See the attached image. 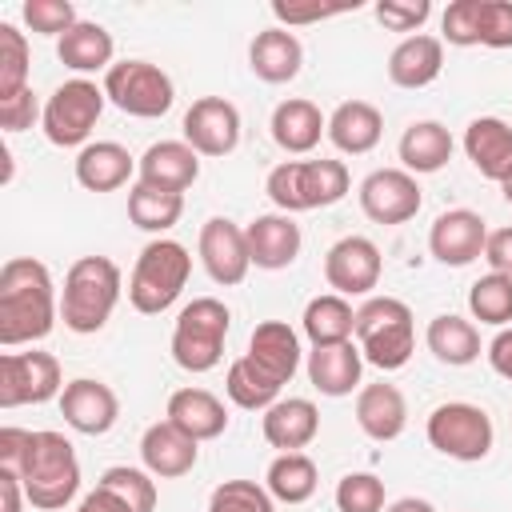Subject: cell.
I'll return each mask as SVG.
<instances>
[{
  "label": "cell",
  "mask_w": 512,
  "mask_h": 512,
  "mask_svg": "<svg viewBox=\"0 0 512 512\" xmlns=\"http://www.w3.org/2000/svg\"><path fill=\"white\" fill-rule=\"evenodd\" d=\"M60 304L48 264L32 256H12L0 268V344H36L56 328Z\"/></svg>",
  "instance_id": "1"
},
{
  "label": "cell",
  "mask_w": 512,
  "mask_h": 512,
  "mask_svg": "<svg viewBox=\"0 0 512 512\" xmlns=\"http://www.w3.org/2000/svg\"><path fill=\"white\" fill-rule=\"evenodd\" d=\"M16 476H20L24 496H28L32 508H40V512L68 508L80 492V460H76L72 440L64 432H48V428L32 432Z\"/></svg>",
  "instance_id": "2"
},
{
  "label": "cell",
  "mask_w": 512,
  "mask_h": 512,
  "mask_svg": "<svg viewBox=\"0 0 512 512\" xmlns=\"http://www.w3.org/2000/svg\"><path fill=\"white\" fill-rule=\"evenodd\" d=\"M124 280H120V264L108 256H80L68 272H64V292H60V320L64 328H72L76 336H92L100 332L116 304H120Z\"/></svg>",
  "instance_id": "3"
},
{
  "label": "cell",
  "mask_w": 512,
  "mask_h": 512,
  "mask_svg": "<svg viewBox=\"0 0 512 512\" xmlns=\"http://www.w3.org/2000/svg\"><path fill=\"white\" fill-rule=\"evenodd\" d=\"M348 188H352V176H348L344 160H284L264 180L268 200L284 216L332 208L348 196Z\"/></svg>",
  "instance_id": "4"
},
{
  "label": "cell",
  "mask_w": 512,
  "mask_h": 512,
  "mask_svg": "<svg viewBox=\"0 0 512 512\" xmlns=\"http://www.w3.org/2000/svg\"><path fill=\"white\" fill-rule=\"evenodd\" d=\"M192 276V256L180 240H168V236H156L140 248L136 256V268L128 276V304L140 312V316H160L168 312L184 284Z\"/></svg>",
  "instance_id": "5"
},
{
  "label": "cell",
  "mask_w": 512,
  "mask_h": 512,
  "mask_svg": "<svg viewBox=\"0 0 512 512\" xmlns=\"http://www.w3.org/2000/svg\"><path fill=\"white\" fill-rule=\"evenodd\" d=\"M356 348L380 372H396L416 352V320L412 308L396 296H368L356 308Z\"/></svg>",
  "instance_id": "6"
},
{
  "label": "cell",
  "mask_w": 512,
  "mask_h": 512,
  "mask_svg": "<svg viewBox=\"0 0 512 512\" xmlns=\"http://www.w3.org/2000/svg\"><path fill=\"white\" fill-rule=\"evenodd\" d=\"M232 328V312L216 296H196L192 304L180 308L176 328H172V360L184 372H212L224 360V340Z\"/></svg>",
  "instance_id": "7"
},
{
  "label": "cell",
  "mask_w": 512,
  "mask_h": 512,
  "mask_svg": "<svg viewBox=\"0 0 512 512\" xmlns=\"http://www.w3.org/2000/svg\"><path fill=\"white\" fill-rule=\"evenodd\" d=\"M424 436H428V444H432L440 456L460 460V464L484 460V456L492 452V444H496L492 416H488L480 404H468V400L436 404V408L428 412Z\"/></svg>",
  "instance_id": "8"
},
{
  "label": "cell",
  "mask_w": 512,
  "mask_h": 512,
  "mask_svg": "<svg viewBox=\"0 0 512 512\" xmlns=\"http://www.w3.org/2000/svg\"><path fill=\"white\" fill-rule=\"evenodd\" d=\"M104 104H108L104 84H92L88 76L64 80V84L44 100V120H40V128H44L48 144H56V148H84V144H92L88 136H92V128H96Z\"/></svg>",
  "instance_id": "9"
},
{
  "label": "cell",
  "mask_w": 512,
  "mask_h": 512,
  "mask_svg": "<svg viewBox=\"0 0 512 512\" xmlns=\"http://www.w3.org/2000/svg\"><path fill=\"white\" fill-rule=\"evenodd\" d=\"M104 96L124 116L156 120V116H164L172 108L176 84H172V76L160 64H148V60H116L104 72Z\"/></svg>",
  "instance_id": "10"
},
{
  "label": "cell",
  "mask_w": 512,
  "mask_h": 512,
  "mask_svg": "<svg viewBox=\"0 0 512 512\" xmlns=\"http://www.w3.org/2000/svg\"><path fill=\"white\" fill-rule=\"evenodd\" d=\"M64 372L52 352H4L0 356V408L60 400Z\"/></svg>",
  "instance_id": "11"
},
{
  "label": "cell",
  "mask_w": 512,
  "mask_h": 512,
  "mask_svg": "<svg viewBox=\"0 0 512 512\" xmlns=\"http://www.w3.org/2000/svg\"><path fill=\"white\" fill-rule=\"evenodd\" d=\"M360 212L372 220V224H408L420 204H424V192L416 184L412 172L404 168H376L360 180Z\"/></svg>",
  "instance_id": "12"
},
{
  "label": "cell",
  "mask_w": 512,
  "mask_h": 512,
  "mask_svg": "<svg viewBox=\"0 0 512 512\" xmlns=\"http://www.w3.org/2000/svg\"><path fill=\"white\" fill-rule=\"evenodd\" d=\"M384 256L368 236H340L324 252V280L336 296H368L380 284Z\"/></svg>",
  "instance_id": "13"
},
{
  "label": "cell",
  "mask_w": 512,
  "mask_h": 512,
  "mask_svg": "<svg viewBox=\"0 0 512 512\" xmlns=\"http://www.w3.org/2000/svg\"><path fill=\"white\" fill-rule=\"evenodd\" d=\"M196 252H200V264L204 272L212 276V284H244L248 268H252V256H248V240H244V228L228 216H212L204 220L200 228V240H196Z\"/></svg>",
  "instance_id": "14"
},
{
  "label": "cell",
  "mask_w": 512,
  "mask_h": 512,
  "mask_svg": "<svg viewBox=\"0 0 512 512\" xmlns=\"http://www.w3.org/2000/svg\"><path fill=\"white\" fill-rule=\"evenodd\" d=\"M184 144H192L200 156H228L240 144V112L224 96H200L184 112Z\"/></svg>",
  "instance_id": "15"
},
{
  "label": "cell",
  "mask_w": 512,
  "mask_h": 512,
  "mask_svg": "<svg viewBox=\"0 0 512 512\" xmlns=\"http://www.w3.org/2000/svg\"><path fill=\"white\" fill-rule=\"evenodd\" d=\"M484 244H488V224L472 208H448L428 228V252L448 268H464L480 260Z\"/></svg>",
  "instance_id": "16"
},
{
  "label": "cell",
  "mask_w": 512,
  "mask_h": 512,
  "mask_svg": "<svg viewBox=\"0 0 512 512\" xmlns=\"http://www.w3.org/2000/svg\"><path fill=\"white\" fill-rule=\"evenodd\" d=\"M60 416H64L68 428H76L84 436H104L120 420V400L104 380L76 376L60 392Z\"/></svg>",
  "instance_id": "17"
},
{
  "label": "cell",
  "mask_w": 512,
  "mask_h": 512,
  "mask_svg": "<svg viewBox=\"0 0 512 512\" xmlns=\"http://www.w3.org/2000/svg\"><path fill=\"white\" fill-rule=\"evenodd\" d=\"M140 460L152 476L160 480H176L188 476L200 460V440H192L188 432H180L172 420H156L144 428L140 436Z\"/></svg>",
  "instance_id": "18"
},
{
  "label": "cell",
  "mask_w": 512,
  "mask_h": 512,
  "mask_svg": "<svg viewBox=\"0 0 512 512\" xmlns=\"http://www.w3.org/2000/svg\"><path fill=\"white\" fill-rule=\"evenodd\" d=\"M464 156L484 180L508 184L512 180V124L500 116H476L464 128Z\"/></svg>",
  "instance_id": "19"
},
{
  "label": "cell",
  "mask_w": 512,
  "mask_h": 512,
  "mask_svg": "<svg viewBox=\"0 0 512 512\" xmlns=\"http://www.w3.org/2000/svg\"><path fill=\"white\" fill-rule=\"evenodd\" d=\"M136 180L164 192H184L200 180V152L184 140H156L144 148L136 164Z\"/></svg>",
  "instance_id": "20"
},
{
  "label": "cell",
  "mask_w": 512,
  "mask_h": 512,
  "mask_svg": "<svg viewBox=\"0 0 512 512\" xmlns=\"http://www.w3.org/2000/svg\"><path fill=\"white\" fill-rule=\"evenodd\" d=\"M244 240H248V256H252V268H264V272H280L288 268L296 256H300V224L284 212H264L256 216L248 228H244Z\"/></svg>",
  "instance_id": "21"
},
{
  "label": "cell",
  "mask_w": 512,
  "mask_h": 512,
  "mask_svg": "<svg viewBox=\"0 0 512 512\" xmlns=\"http://www.w3.org/2000/svg\"><path fill=\"white\" fill-rule=\"evenodd\" d=\"M264 376H272L280 388L296 376V368H300V336H296V328H288L284 320H264V324H256L252 328V336H248V352H244Z\"/></svg>",
  "instance_id": "22"
},
{
  "label": "cell",
  "mask_w": 512,
  "mask_h": 512,
  "mask_svg": "<svg viewBox=\"0 0 512 512\" xmlns=\"http://www.w3.org/2000/svg\"><path fill=\"white\" fill-rule=\"evenodd\" d=\"M300 64H304V44L296 40V32L288 28H264L252 36L248 44V68L256 80L264 84H288L300 76Z\"/></svg>",
  "instance_id": "23"
},
{
  "label": "cell",
  "mask_w": 512,
  "mask_h": 512,
  "mask_svg": "<svg viewBox=\"0 0 512 512\" xmlns=\"http://www.w3.org/2000/svg\"><path fill=\"white\" fill-rule=\"evenodd\" d=\"M440 72H444V40L440 36L416 32V36H404L388 52V80L396 88H408V92L428 88Z\"/></svg>",
  "instance_id": "24"
},
{
  "label": "cell",
  "mask_w": 512,
  "mask_h": 512,
  "mask_svg": "<svg viewBox=\"0 0 512 512\" xmlns=\"http://www.w3.org/2000/svg\"><path fill=\"white\" fill-rule=\"evenodd\" d=\"M356 424L368 440L388 444L408 428V400L396 384H364L356 392Z\"/></svg>",
  "instance_id": "25"
},
{
  "label": "cell",
  "mask_w": 512,
  "mask_h": 512,
  "mask_svg": "<svg viewBox=\"0 0 512 512\" xmlns=\"http://www.w3.org/2000/svg\"><path fill=\"white\" fill-rule=\"evenodd\" d=\"M268 128H272L276 148H284L288 156H304V152H312L320 144V136H328V116L312 100L292 96V100H280L272 108Z\"/></svg>",
  "instance_id": "26"
},
{
  "label": "cell",
  "mask_w": 512,
  "mask_h": 512,
  "mask_svg": "<svg viewBox=\"0 0 512 512\" xmlns=\"http://www.w3.org/2000/svg\"><path fill=\"white\" fill-rule=\"evenodd\" d=\"M136 156L116 144V140H96V144H84L76 152V184L88 188V192H116L132 180L136 172Z\"/></svg>",
  "instance_id": "27"
},
{
  "label": "cell",
  "mask_w": 512,
  "mask_h": 512,
  "mask_svg": "<svg viewBox=\"0 0 512 512\" xmlns=\"http://www.w3.org/2000/svg\"><path fill=\"white\" fill-rule=\"evenodd\" d=\"M164 420H172L180 432H188L192 440H216L228 428V408L220 396H212L208 388H176L168 396Z\"/></svg>",
  "instance_id": "28"
},
{
  "label": "cell",
  "mask_w": 512,
  "mask_h": 512,
  "mask_svg": "<svg viewBox=\"0 0 512 512\" xmlns=\"http://www.w3.org/2000/svg\"><path fill=\"white\" fill-rule=\"evenodd\" d=\"M260 432H264V440H268L272 448H280V452H300V448H308V444L316 440V432H320V412H316L312 400L288 396V400H276V404L264 412Z\"/></svg>",
  "instance_id": "29"
},
{
  "label": "cell",
  "mask_w": 512,
  "mask_h": 512,
  "mask_svg": "<svg viewBox=\"0 0 512 512\" xmlns=\"http://www.w3.org/2000/svg\"><path fill=\"white\" fill-rule=\"evenodd\" d=\"M384 136V116L376 104L368 100H344L332 108L328 116V140L344 152V156H364L380 144Z\"/></svg>",
  "instance_id": "30"
},
{
  "label": "cell",
  "mask_w": 512,
  "mask_h": 512,
  "mask_svg": "<svg viewBox=\"0 0 512 512\" xmlns=\"http://www.w3.org/2000/svg\"><path fill=\"white\" fill-rule=\"evenodd\" d=\"M56 56L64 68H72L76 76H88V72H108L116 60V40L104 24L96 20H80L76 28H68L60 40H56Z\"/></svg>",
  "instance_id": "31"
},
{
  "label": "cell",
  "mask_w": 512,
  "mask_h": 512,
  "mask_svg": "<svg viewBox=\"0 0 512 512\" xmlns=\"http://www.w3.org/2000/svg\"><path fill=\"white\" fill-rule=\"evenodd\" d=\"M364 356L352 340L344 344H320L308 352V380L320 396H348L360 384Z\"/></svg>",
  "instance_id": "32"
},
{
  "label": "cell",
  "mask_w": 512,
  "mask_h": 512,
  "mask_svg": "<svg viewBox=\"0 0 512 512\" xmlns=\"http://www.w3.org/2000/svg\"><path fill=\"white\" fill-rule=\"evenodd\" d=\"M452 132L440 124V120H412L396 144L400 152V164L404 172L412 176H428V172H440L448 160H452Z\"/></svg>",
  "instance_id": "33"
},
{
  "label": "cell",
  "mask_w": 512,
  "mask_h": 512,
  "mask_svg": "<svg viewBox=\"0 0 512 512\" xmlns=\"http://www.w3.org/2000/svg\"><path fill=\"white\" fill-rule=\"evenodd\" d=\"M424 344L448 368H464V364H472L480 356V332H476V324L464 320V316H456V312L432 316L428 320V332H424Z\"/></svg>",
  "instance_id": "34"
},
{
  "label": "cell",
  "mask_w": 512,
  "mask_h": 512,
  "mask_svg": "<svg viewBox=\"0 0 512 512\" xmlns=\"http://www.w3.org/2000/svg\"><path fill=\"white\" fill-rule=\"evenodd\" d=\"M304 336L312 340V348L320 344H344L356 336V308L348 304V296H336V292H324V296H312L304 304Z\"/></svg>",
  "instance_id": "35"
},
{
  "label": "cell",
  "mask_w": 512,
  "mask_h": 512,
  "mask_svg": "<svg viewBox=\"0 0 512 512\" xmlns=\"http://www.w3.org/2000/svg\"><path fill=\"white\" fill-rule=\"evenodd\" d=\"M316 484H320V472H316V460L308 452H280L268 464V476H264V488L280 504H304V500H312L316 496Z\"/></svg>",
  "instance_id": "36"
},
{
  "label": "cell",
  "mask_w": 512,
  "mask_h": 512,
  "mask_svg": "<svg viewBox=\"0 0 512 512\" xmlns=\"http://www.w3.org/2000/svg\"><path fill=\"white\" fill-rule=\"evenodd\" d=\"M184 216V192H164V188H152V184H132L128 188V220L140 228V232H168L176 228Z\"/></svg>",
  "instance_id": "37"
},
{
  "label": "cell",
  "mask_w": 512,
  "mask_h": 512,
  "mask_svg": "<svg viewBox=\"0 0 512 512\" xmlns=\"http://www.w3.org/2000/svg\"><path fill=\"white\" fill-rule=\"evenodd\" d=\"M224 392L236 408L244 412H268L276 400H280V384L272 376H264L248 356L232 360L228 364V376H224Z\"/></svg>",
  "instance_id": "38"
},
{
  "label": "cell",
  "mask_w": 512,
  "mask_h": 512,
  "mask_svg": "<svg viewBox=\"0 0 512 512\" xmlns=\"http://www.w3.org/2000/svg\"><path fill=\"white\" fill-rule=\"evenodd\" d=\"M468 312H472V320H480V324L508 328V324H512V280L500 276V272L480 276V280L468 288Z\"/></svg>",
  "instance_id": "39"
},
{
  "label": "cell",
  "mask_w": 512,
  "mask_h": 512,
  "mask_svg": "<svg viewBox=\"0 0 512 512\" xmlns=\"http://www.w3.org/2000/svg\"><path fill=\"white\" fill-rule=\"evenodd\" d=\"M100 488L116 492L132 512H156V480L148 468H128V464H112L100 472L96 480Z\"/></svg>",
  "instance_id": "40"
},
{
  "label": "cell",
  "mask_w": 512,
  "mask_h": 512,
  "mask_svg": "<svg viewBox=\"0 0 512 512\" xmlns=\"http://www.w3.org/2000/svg\"><path fill=\"white\" fill-rule=\"evenodd\" d=\"M28 64H32V56H28L24 32L16 24H0V100L32 88L28 84Z\"/></svg>",
  "instance_id": "41"
},
{
  "label": "cell",
  "mask_w": 512,
  "mask_h": 512,
  "mask_svg": "<svg viewBox=\"0 0 512 512\" xmlns=\"http://www.w3.org/2000/svg\"><path fill=\"white\" fill-rule=\"evenodd\" d=\"M208 512H276V500L256 480H224L212 488Z\"/></svg>",
  "instance_id": "42"
},
{
  "label": "cell",
  "mask_w": 512,
  "mask_h": 512,
  "mask_svg": "<svg viewBox=\"0 0 512 512\" xmlns=\"http://www.w3.org/2000/svg\"><path fill=\"white\" fill-rule=\"evenodd\" d=\"M340 512H384V480L372 472H348L336 484Z\"/></svg>",
  "instance_id": "43"
},
{
  "label": "cell",
  "mask_w": 512,
  "mask_h": 512,
  "mask_svg": "<svg viewBox=\"0 0 512 512\" xmlns=\"http://www.w3.org/2000/svg\"><path fill=\"white\" fill-rule=\"evenodd\" d=\"M20 16H24V24H28L32 32L56 36V40H60L68 28L80 24V16H76V8H72L68 0H24Z\"/></svg>",
  "instance_id": "44"
},
{
  "label": "cell",
  "mask_w": 512,
  "mask_h": 512,
  "mask_svg": "<svg viewBox=\"0 0 512 512\" xmlns=\"http://www.w3.org/2000/svg\"><path fill=\"white\" fill-rule=\"evenodd\" d=\"M440 40H448L452 48L480 44V0H452L440 16Z\"/></svg>",
  "instance_id": "45"
},
{
  "label": "cell",
  "mask_w": 512,
  "mask_h": 512,
  "mask_svg": "<svg viewBox=\"0 0 512 512\" xmlns=\"http://www.w3.org/2000/svg\"><path fill=\"white\" fill-rule=\"evenodd\" d=\"M376 20L388 28V32H408L416 36L424 28V20L432 16V4L428 0H380L376 8Z\"/></svg>",
  "instance_id": "46"
},
{
  "label": "cell",
  "mask_w": 512,
  "mask_h": 512,
  "mask_svg": "<svg viewBox=\"0 0 512 512\" xmlns=\"http://www.w3.org/2000/svg\"><path fill=\"white\" fill-rule=\"evenodd\" d=\"M480 44L512 48V0H480Z\"/></svg>",
  "instance_id": "47"
},
{
  "label": "cell",
  "mask_w": 512,
  "mask_h": 512,
  "mask_svg": "<svg viewBox=\"0 0 512 512\" xmlns=\"http://www.w3.org/2000/svg\"><path fill=\"white\" fill-rule=\"evenodd\" d=\"M36 120H44V108H40V100H36V92H32V88H24V92H16V96L0 100V128H4L8 136H12V132L32 128Z\"/></svg>",
  "instance_id": "48"
},
{
  "label": "cell",
  "mask_w": 512,
  "mask_h": 512,
  "mask_svg": "<svg viewBox=\"0 0 512 512\" xmlns=\"http://www.w3.org/2000/svg\"><path fill=\"white\" fill-rule=\"evenodd\" d=\"M340 12H348V4H284V0L272 4V16L280 20V28L316 24V20H328V16H340Z\"/></svg>",
  "instance_id": "49"
},
{
  "label": "cell",
  "mask_w": 512,
  "mask_h": 512,
  "mask_svg": "<svg viewBox=\"0 0 512 512\" xmlns=\"http://www.w3.org/2000/svg\"><path fill=\"white\" fill-rule=\"evenodd\" d=\"M484 260H488L492 272H500V276L512 280V228H496V232H488Z\"/></svg>",
  "instance_id": "50"
},
{
  "label": "cell",
  "mask_w": 512,
  "mask_h": 512,
  "mask_svg": "<svg viewBox=\"0 0 512 512\" xmlns=\"http://www.w3.org/2000/svg\"><path fill=\"white\" fill-rule=\"evenodd\" d=\"M28 440H32V432L28 428H0V468H20V460H24V452H28Z\"/></svg>",
  "instance_id": "51"
},
{
  "label": "cell",
  "mask_w": 512,
  "mask_h": 512,
  "mask_svg": "<svg viewBox=\"0 0 512 512\" xmlns=\"http://www.w3.org/2000/svg\"><path fill=\"white\" fill-rule=\"evenodd\" d=\"M488 364H492L496 376H504V380L512 384V324L492 336V344H488Z\"/></svg>",
  "instance_id": "52"
},
{
  "label": "cell",
  "mask_w": 512,
  "mask_h": 512,
  "mask_svg": "<svg viewBox=\"0 0 512 512\" xmlns=\"http://www.w3.org/2000/svg\"><path fill=\"white\" fill-rule=\"evenodd\" d=\"M24 484L12 468H0V512H24Z\"/></svg>",
  "instance_id": "53"
},
{
  "label": "cell",
  "mask_w": 512,
  "mask_h": 512,
  "mask_svg": "<svg viewBox=\"0 0 512 512\" xmlns=\"http://www.w3.org/2000/svg\"><path fill=\"white\" fill-rule=\"evenodd\" d=\"M76 512H132L116 492H108V488H92L88 496H80V504H76Z\"/></svg>",
  "instance_id": "54"
},
{
  "label": "cell",
  "mask_w": 512,
  "mask_h": 512,
  "mask_svg": "<svg viewBox=\"0 0 512 512\" xmlns=\"http://www.w3.org/2000/svg\"><path fill=\"white\" fill-rule=\"evenodd\" d=\"M384 512H436L428 500H420V496H400L396 504H388Z\"/></svg>",
  "instance_id": "55"
},
{
  "label": "cell",
  "mask_w": 512,
  "mask_h": 512,
  "mask_svg": "<svg viewBox=\"0 0 512 512\" xmlns=\"http://www.w3.org/2000/svg\"><path fill=\"white\" fill-rule=\"evenodd\" d=\"M500 192H504V200H508V208H512V180H508V184H500Z\"/></svg>",
  "instance_id": "56"
}]
</instances>
